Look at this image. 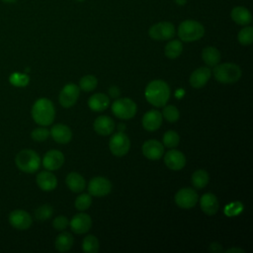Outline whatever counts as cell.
<instances>
[{"label": "cell", "mask_w": 253, "mask_h": 253, "mask_svg": "<svg viewBox=\"0 0 253 253\" xmlns=\"http://www.w3.org/2000/svg\"><path fill=\"white\" fill-rule=\"evenodd\" d=\"M162 114L157 110L147 111L142 117V126L148 131L158 129L162 124Z\"/></svg>", "instance_id": "obj_19"}, {"label": "cell", "mask_w": 253, "mask_h": 253, "mask_svg": "<svg viewBox=\"0 0 253 253\" xmlns=\"http://www.w3.org/2000/svg\"><path fill=\"white\" fill-rule=\"evenodd\" d=\"M52 213H53L52 207L48 204H45V205L40 206L35 211V217L40 221H45L46 219L51 217Z\"/></svg>", "instance_id": "obj_32"}, {"label": "cell", "mask_w": 253, "mask_h": 253, "mask_svg": "<svg viewBox=\"0 0 253 253\" xmlns=\"http://www.w3.org/2000/svg\"><path fill=\"white\" fill-rule=\"evenodd\" d=\"M92 204V198H91V195L90 194H81L79 195L76 200H75V208L80 211H86L90 208Z\"/></svg>", "instance_id": "obj_37"}, {"label": "cell", "mask_w": 253, "mask_h": 253, "mask_svg": "<svg viewBox=\"0 0 253 253\" xmlns=\"http://www.w3.org/2000/svg\"><path fill=\"white\" fill-rule=\"evenodd\" d=\"M202 57L207 65L213 67L219 63L221 55L217 48L213 46H207L203 49Z\"/></svg>", "instance_id": "obj_27"}, {"label": "cell", "mask_w": 253, "mask_h": 253, "mask_svg": "<svg viewBox=\"0 0 253 253\" xmlns=\"http://www.w3.org/2000/svg\"><path fill=\"white\" fill-rule=\"evenodd\" d=\"M49 136V130L46 127H37L31 132V137L35 141H44Z\"/></svg>", "instance_id": "obj_38"}, {"label": "cell", "mask_w": 253, "mask_h": 253, "mask_svg": "<svg viewBox=\"0 0 253 253\" xmlns=\"http://www.w3.org/2000/svg\"><path fill=\"white\" fill-rule=\"evenodd\" d=\"M39 188L44 192H50L57 186V179L54 174L50 171H42L37 175L36 178Z\"/></svg>", "instance_id": "obj_20"}, {"label": "cell", "mask_w": 253, "mask_h": 253, "mask_svg": "<svg viewBox=\"0 0 253 253\" xmlns=\"http://www.w3.org/2000/svg\"><path fill=\"white\" fill-rule=\"evenodd\" d=\"M175 2H176L178 5H185L186 0H175Z\"/></svg>", "instance_id": "obj_44"}, {"label": "cell", "mask_w": 253, "mask_h": 253, "mask_svg": "<svg viewBox=\"0 0 253 253\" xmlns=\"http://www.w3.org/2000/svg\"><path fill=\"white\" fill-rule=\"evenodd\" d=\"M136 104L129 98L117 99L112 104L113 114L122 120H129L136 114Z\"/></svg>", "instance_id": "obj_6"}, {"label": "cell", "mask_w": 253, "mask_h": 253, "mask_svg": "<svg viewBox=\"0 0 253 253\" xmlns=\"http://www.w3.org/2000/svg\"><path fill=\"white\" fill-rule=\"evenodd\" d=\"M210 181L209 173L206 170L199 169L196 170L192 175V184L196 189L205 188Z\"/></svg>", "instance_id": "obj_29"}, {"label": "cell", "mask_w": 253, "mask_h": 253, "mask_svg": "<svg viewBox=\"0 0 253 253\" xmlns=\"http://www.w3.org/2000/svg\"><path fill=\"white\" fill-rule=\"evenodd\" d=\"M88 106L94 112H102L110 106V99L103 93H96L90 96Z\"/></svg>", "instance_id": "obj_24"}, {"label": "cell", "mask_w": 253, "mask_h": 253, "mask_svg": "<svg viewBox=\"0 0 253 253\" xmlns=\"http://www.w3.org/2000/svg\"><path fill=\"white\" fill-rule=\"evenodd\" d=\"M141 150L147 159L158 160L164 154V145L156 139H148L142 144Z\"/></svg>", "instance_id": "obj_15"}, {"label": "cell", "mask_w": 253, "mask_h": 253, "mask_svg": "<svg viewBox=\"0 0 253 253\" xmlns=\"http://www.w3.org/2000/svg\"><path fill=\"white\" fill-rule=\"evenodd\" d=\"M164 163L169 169L178 171L185 167L186 157L181 151L176 149H171V150H168L164 155Z\"/></svg>", "instance_id": "obj_16"}, {"label": "cell", "mask_w": 253, "mask_h": 253, "mask_svg": "<svg viewBox=\"0 0 253 253\" xmlns=\"http://www.w3.org/2000/svg\"><path fill=\"white\" fill-rule=\"evenodd\" d=\"M2 1H4V2H6V3H14V2H16L17 0H2Z\"/></svg>", "instance_id": "obj_45"}, {"label": "cell", "mask_w": 253, "mask_h": 253, "mask_svg": "<svg viewBox=\"0 0 253 253\" xmlns=\"http://www.w3.org/2000/svg\"><path fill=\"white\" fill-rule=\"evenodd\" d=\"M65 183L68 189L73 193H80L86 187L85 179L77 172H70L65 178Z\"/></svg>", "instance_id": "obj_23"}, {"label": "cell", "mask_w": 253, "mask_h": 253, "mask_svg": "<svg viewBox=\"0 0 253 253\" xmlns=\"http://www.w3.org/2000/svg\"><path fill=\"white\" fill-rule=\"evenodd\" d=\"M98 84V80L94 75L88 74L83 76L79 81V88L85 92L93 91Z\"/></svg>", "instance_id": "obj_31"}, {"label": "cell", "mask_w": 253, "mask_h": 253, "mask_svg": "<svg viewBox=\"0 0 253 253\" xmlns=\"http://www.w3.org/2000/svg\"><path fill=\"white\" fill-rule=\"evenodd\" d=\"M69 224V220L67 219V217L63 216V215H58L56 216L53 221H52V226L54 229L62 231L64 230Z\"/></svg>", "instance_id": "obj_39"}, {"label": "cell", "mask_w": 253, "mask_h": 253, "mask_svg": "<svg viewBox=\"0 0 253 253\" xmlns=\"http://www.w3.org/2000/svg\"><path fill=\"white\" fill-rule=\"evenodd\" d=\"M238 42L242 45H249L253 42V28L252 27H244L237 36Z\"/></svg>", "instance_id": "obj_36"}, {"label": "cell", "mask_w": 253, "mask_h": 253, "mask_svg": "<svg viewBox=\"0 0 253 253\" xmlns=\"http://www.w3.org/2000/svg\"><path fill=\"white\" fill-rule=\"evenodd\" d=\"M209 249H210L211 252H213V253H218V252H221V251H222L221 245L218 244V243H215V242L211 243Z\"/></svg>", "instance_id": "obj_41"}, {"label": "cell", "mask_w": 253, "mask_h": 253, "mask_svg": "<svg viewBox=\"0 0 253 253\" xmlns=\"http://www.w3.org/2000/svg\"><path fill=\"white\" fill-rule=\"evenodd\" d=\"M200 207L202 211L208 215H213L217 212L219 204L215 195L211 193H206L200 199Z\"/></svg>", "instance_id": "obj_21"}, {"label": "cell", "mask_w": 253, "mask_h": 253, "mask_svg": "<svg viewBox=\"0 0 253 253\" xmlns=\"http://www.w3.org/2000/svg\"><path fill=\"white\" fill-rule=\"evenodd\" d=\"M120 94H121V91L117 86H111L109 88V95L112 98H118L120 96Z\"/></svg>", "instance_id": "obj_40"}, {"label": "cell", "mask_w": 253, "mask_h": 253, "mask_svg": "<svg viewBox=\"0 0 253 253\" xmlns=\"http://www.w3.org/2000/svg\"><path fill=\"white\" fill-rule=\"evenodd\" d=\"M205 35L204 26L195 20H185L178 27V36L182 42H195Z\"/></svg>", "instance_id": "obj_5"}, {"label": "cell", "mask_w": 253, "mask_h": 253, "mask_svg": "<svg viewBox=\"0 0 253 253\" xmlns=\"http://www.w3.org/2000/svg\"><path fill=\"white\" fill-rule=\"evenodd\" d=\"M73 245V237L69 232L63 231L58 234L54 241L55 249L59 252H67Z\"/></svg>", "instance_id": "obj_26"}, {"label": "cell", "mask_w": 253, "mask_h": 253, "mask_svg": "<svg viewBox=\"0 0 253 253\" xmlns=\"http://www.w3.org/2000/svg\"><path fill=\"white\" fill-rule=\"evenodd\" d=\"M93 127L98 134L106 136L111 134L114 131L115 123L108 116H100L94 121Z\"/></svg>", "instance_id": "obj_22"}, {"label": "cell", "mask_w": 253, "mask_h": 253, "mask_svg": "<svg viewBox=\"0 0 253 253\" xmlns=\"http://www.w3.org/2000/svg\"><path fill=\"white\" fill-rule=\"evenodd\" d=\"M30 77L25 73L14 72L9 77V82L16 87H25L29 84Z\"/></svg>", "instance_id": "obj_35"}, {"label": "cell", "mask_w": 253, "mask_h": 253, "mask_svg": "<svg viewBox=\"0 0 253 253\" xmlns=\"http://www.w3.org/2000/svg\"><path fill=\"white\" fill-rule=\"evenodd\" d=\"M148 35L155 41L171 40L175 36V27L171 22H159L149 28Z\"/></svg>", "instance_id": "obj_8"}, {"label": "cell", "mask_w": 253, "mask_h": 253, "mask_svg": "<svg viewBox=\"0 0 253 253\" xmlns=\"http://www.w3.org/2000/svg\"><path fill=\"white\" fill-rule=\"evenodd\" d=\"M77 1H84V0H77Z\"/></svg>", "instance_id": "obj_46"}, {"label": "cell", "mask_w": 253, "mask_h": 253, "mask_svg": "<svg viewBox=\"0 0 253 253\" xmlns=\"http://www.w3.org/2000/svg\"><path fill=\"white\" fill-rule=\"evenodd\" d=\"M231 19L233 20L234 23L241 25V26H246L251 23L252 21V15L249 12V10L243 6H236L231 10L230 13Z\"/></svg>", "instance_id": "obj_25"}, {"label": "cell", "mask_w": 253, "mask_h": 253, "mask_svg": "<svg viewBox=\"0 0 253 253\" xmlns=\"http://www.w3.org/2000/svg\"><path fill=\"white\" fill-rule=\"evenodd\" d=\"M183 51V44L182 42H180L179 40H172L170 41L164 48V53L165 55L170 58V59H174L177 58Z\"/></svg>", "instance_id": "obj_28"}, {"label": "cell", "mask_w": 253, "mask_h": 253, "mask_svg": "<svg viewBox=\"0 0 253 253\" xmlns=\"http://www.w3.org/2000/svg\"><path fill=\"white\" fill-rule=\"evenodd\" d=\"M130 147V141L128 136L122 131H119L112 135L109 141V148L115 156L126 155Z\"/></svg>", "instance_id": "obj_7"}, {"label": "cell", "mask_w": 253, "mask_h": 253, "mask_svg": "<svg viewBox=\"0 0 253 253\" xmlns=\"http://www.w3.org/2000/svg\"><path fill=\"white\" fill-rule=\"evenodd\" d=\"M80 88L74 83L66 84L60 91L58 100L63 108H70L74 106L79 98Z\"/></svg>", "instance_id": "obj_10"}, {"label": "cell", "mask_w": 253, "mask_h": 253, "mask_svg": "<svg viewBox=\"0 0 253 253\" xmlns=\"http://www.w3.org/2000/svg\"><path fill=\"white\" fill-rule=\"evenodd\" d=\"M42 163V166L48 171L57 170L64 163V155L59 150L50 149L44 154Z\"/></svg>", "instance_id": "obj_14"}, {"label": "cell", "mask_w": 253, "mask_h": 253, "mask_svg": "<svg viewBox=\"0 0 253 253\" xmlns=\"http://www.w3.org/2000/svg\"><path fill=\"white\" fill-rule=\"evenodd\" d=\"M33 120L42 126L52 124L55 116V110L52 102L47 98L38 99L32 107Z\"/></svg>", "instance_id": "obj_2"}, {"label": "cell", "mask_w": 253, "mask_h": 253, "mask_svg": "<svg viewBox=\"0 0 253 253\" xmlns=\"http://www.w3.org/2000/svg\"><path fill=\"white\" fill-rule=\"evenodd\" d=\"M118 129H119V131L124 132V131H125V129H126L125 125H124V124H119V126H118Z\"/></svg>", "instance_id": "obj_43"}, {"label": "cell", "mask_w": 253, "mask_h": 253, "mask_svg": "<svg viewBox=\"0 0 253 253\" xmlns=\"http://www.w3.org/2000/svg\"><path fill=\"white\" fill-rule=\"evenodd\" d=\"M99 240L96 236L89 234L84 237L82 242V249L86 253H97L99 251Z\"/></svg>", "instance_id": "obj_30"}, {"label": "cell", "mask_w": 253, "mask_h": 253, "mask_svg": "<svg viewBox=\"0 0 253 253\" xmlns=\"http://www.w3.org/2000/svg\"><path fill=\"white\" fill-rule=\"evenodd\" d=\"M199 200L198 193L191 188H182L175 195V203L179 208L192 209L194 208Z\"/></svg>", "instance_id": "obj_9"}, {"label": "cell", "mask_w": 253, "mask_h": 253, "mask_svg": "<svg viewBox=\"0 0 253 253\" xmlns=\"http://www.w3.org/2000/svg\"><path fill=\"white\" fill-rule=\"evenodd\" d=\"M9 223L18 230H26L33 223L31 214L24 210H15L9 214Z\"/></svg>", "instance_id": "obj_12"}, {"label": "cell", "mask_w": 253, "mask_h": 253, "mask_svg": "<svg viewBox=\"0 0 253 253\" xmlns=\"http://www.w3.org/2000/svg\"><path fill=\"white\" fill-rule=\"evenodd\" d=\"M49 135H51L53 140H55L57 143L66 144L72 138V131L66 125L56 124L51 126Z\"/></svg>", "instance_id": "obj_18"}, {"label": "cell", "mask_w": 253, "mask_h": 253, "mask_svg": "<svg viewBox=\"0 0 253 253\" xmlns=\"http://www.w3.org/2000/svg\"><path fill=\"white\" fill-rule=\"evenodd\" d=\"M211 76V70L209 67L202 66L192 72L189 82L193 88L200 89L209 82Z\"/></svg>", "instance_id": "obj_17"}, {"label": "cell", "mask_w": 253, "mask_h": 253, "mask_svg": "<svg viewBox=\"0 0 253 253\" xmlns=\"http://www.w3.org/2000/svg\"><path fill=\"white\" fill-rule=\"evenodd\" d=\"M226 253H232V252H240V253H243L244 250L243 249H240V248H236V247H233V248H229L227 250H225Z\"/></svg>", "instance_id": "obj_42"}, {"label": "cell", "mask_w": 253, "mask_h": 253, "mask_svg": "<svg viewBox=\"0 0 253 253\" xmlns=\"http://www.w3.org/2000/svg\"><path fill=\"white\" fill-rule=\"evenodd\" d=\"M180 142V136L175 130H168L163 135V145L168 148H175Z\"/></svg>", "instance_id": "obj_34"}, {"label": "cell", "mask_w": 253, "mask_h": 253, "mask_svg": "<svg viewBox=\"0 0 253 253\" xmlns=\"http://www.w3.org/2000/svg\"><path fill=\"white\" fill-rule=\"evenodd\" d=\"M144 96L152 106L164 107L170 98V87L163 80H152L145 87Z\"/></svg>", "instance_id": "obj_1"}, {"label": "cell", "mask_w": 253, "mask_h": 253, "mask_svg": "<svg viewBox=\"0 0 253 253\" xmlns=\"http://www.w3.org/2000/svg\"><path fill=\"white\" fill-rule=\"evenodd\" d=\"M15 163L18 169L25 173H35L41 166V158L33 149H23L15 157Z\"/></svg>", "instance_id": "obj_3"}, {"label": "cell", "mask_w": 253, "mask_h": 253, "mask_svg": "<svg viewBox=\"0 0 253 253\" xmlns=\"http://www.w3.org/2000/svg\"><path fill=\"white\" fill-rule=\"evenodd\" d=\"M162 117L169 123H175L180 118V112L175 106L167 105L162 111Z\"/></svg>", "instance_id": "obj_33"}, {"label": "cell", "mask_w": 253, "mask_h": 253, "mask_svg": "<svg viewBox=\"0 0 253 253\" xmlns=\"http://www.w3.org/2000/svg\"><path fill=\"white\" fill-rule=\"evenodd\" d=\"M213 67V76L220 83H235L241 77V69L235 63L225 62L221 64H216Z\"/></svg>", "instance_id": "obj_4"}, {"label": "cell", "mask_w": 253, "mask_h": 253, "mask_svg": "<svg viewBox=\"0 0 253 253\" xmlns=\"http://www.w3.org/2000/svg\"><path fill=\"white\" fill-rule=\"evenodd\" d=\"M112 190V184L110 180L105 177H95L90 180L88 184V192L94 197H104L107 196Z\"/></svg>", "instance_id": "obj_11"}, {"label": "cell", "mask_w": 253, "mask_h": 253, "mask_svg": "<svg viewBox=\"0 0 253 253\" xmlns=\"http://www.w3.org/2000/svg\"><path fill=\"white\" fill-rule=\"evenodd\" d=\"M71 230L76 234L86 233L92 226V219L89 214L84 212H79L73 215L69 221Z\"/></svg>", "instance_id": "obj_13"}]
</instances>
